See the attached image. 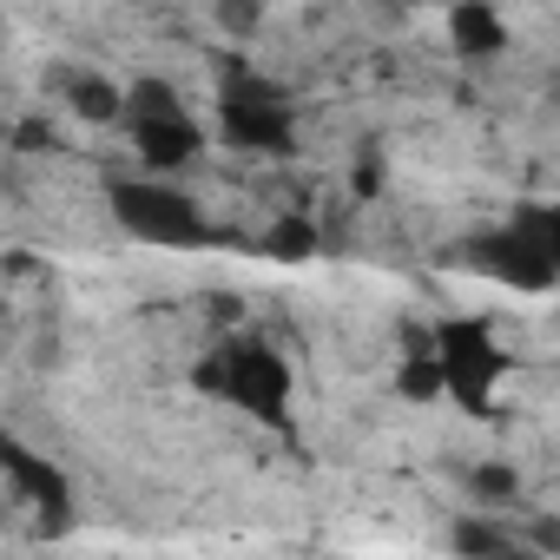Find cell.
<instances>
[{
  "mask_svg": "<svg viewBox=\"0 0 560 560\" xmlns=\"http://www.w3.org/2000/svg\"><path fill=\"white\" fill-rule=\"evenodd\" d=\"M198 389H218L224 402H237L244 416H257L264 429L291 422V363L277 357L270 343H224L218 357L198 363Z\"/></svg>",
  "mask_w": 560,
  "mask_h": 560,
  "instance_id": "1",
  "label": "cell"
},
{
  "mask_svg": "<svg viewBox=\"0 0 560 560\" xmlns=\"http://www.w3.org/2000/svg\"><path fill=\"white\" fill-rule=\"evenodd\" d=\"M475 264L488 277H501V284H514V291H553V277H560V211L521 205L508 218V231L475 237Z\"/></svg>",
  "mask_w": 560,
  "mask_h": 560,
  "instance_id": "2",
  "label": "cell"
},
{
  "mask_svg": "<svg viewBox=\"0 0 560 560\" xmlns=\"http://www.w3.org/2000/svg\"><path fill=\"white\" fill-rule=\"evenodd\" d=\"M218 132L237 145V152H291V100L277 93L270 80L231 67L224 73V100H218Z\"/></svg>",
  "mask_w": 560,
  "mask_h": 560,
  "instance_id": "3",
  "label": "cell"
},
{
  "mask_svg": "<svg viewBox=\"0 0 560 560\" xmlns=\"http://www.w3.org/2000/svg\"><path fill=\"white\" fill-rule=\"evenodd\" d=\"M435 370H442V389L468 409V416H488V396H494V383H501V370H508V357L494 350V337H488V324H475V317H455V324H435Z\"/></svg>",
  "mask_w": 560,
  "mask_h": 560,
  "instance_id": "4",
  "label": "cell"
},
{
  "mask_svg": "<svg viewBox=\"0 0 560 560\" xmlns=\"http://www.w3.org/2000/svg\"><path fill=\"white\" fill-rule=\"evenodd\" d=\"M113 218L139 244H211L205 211L185 191H165V185H113Z\"/></svg>",
  "mask_w": 560,
  "mask_h": 560,
  "instance_id": "5",
  "label": "cell"
},
{
  "mask_svg": "<svg viewBox=\"0 0 560 560\" xmlns=\"http://www.w3.org/2000/svg\"><path fill=\"white\" fill-rule=\"evenodd\" d=\"M0 468H8V475H14V488H21V494H27V501H34V508L47 514V527H54V534L67 527L73 488H67V475H60V468H54L47 455H27L21 442H0Z\"/></svg>",
  "mask_w": 560,
  "mask_h": 560,
  "instance_id": "6",
  "label": "cell"
},
{
  "mask_svg": "<svg viewBox=\"0 0 560 560\" xmlns=\"http://www.w3.org/2000/svg\"><path fill=\"white\" fill-rule=\"evenodd\" d=\"M132 126V145H139V159L145 165H159V172H172V165H191L198 159V126H191V113H165V119H126Z\"/></svg>",
  "mask_w": 560,
  "mask_h": 560,
  "instance_id": "7",
  "label": "cell"
},
{
  "mask_svg": "<svg viewBox=\"0 0 560 560\" xmlns=\"http://www.w3.org/2000/svg\"><path fill=\"white\" fill-rule=\"evenodd\" d=\"M448 34H455V54H501V40H508V27H501V14L494 8H481V0H462V8L448 14Z\"/></svg>",
  "mask_w": 560,
  "mask_h": 560,
  "instance_id": "8",
  "label": "cell"
},
{
  "mask_svg": "<svg viewBox=\"0 0 560 560\" xmlns=\"http://www.w3.org/2000/svg\"><path fill=\"white\" fill-rule=\"evenodd\" d=\"M67 100H73V113H80V119H93V126H113V119H119V106H126V93H119L106 73H80V80L67 86Z\"/></svg>",
  "mask_w": 560,
  "mask_h": 560,
  "instance_id": "9",
  "label": "cell"
},
{
  "mask_svg": "<svg viewBox=\"0 0 560 560\" xmlns=\"http://www.w3.org/2000/svg\"><path fill=\"white\" fill-rule=\"evenodd\" d=\"M165 113H185L178 93H172V80H139L126 93V106H119V119H165Z\"/></svg>",
  "mask_w": 560,
  "mask_h": 560,
  "instance_id": "10",
  "label": "cell"
},
{
  "mask_svg": "<svg viewBox=\"0 0 560 560\" xmlns=\"http://www.w3.org/2000/svg\"><path fill=\"white\" fill-rule=\"evenodd\" d=\"M448 540H455V553H508V560L521 553V540L508 527H488V521H455Z\"/></svg>",
  "mask_w": 560,
  "mask_h": 560,
  "instance_id": "11",
  "label": "cell"
},
{
  "mask_svg": "<svg viewBox=\"0 0 560 560\" xmlns=\"http://www.w3.org/2000/svg\"><path fill=\"white\" fill-rule=\"evenodd\" d=\"M264 250H270V257H284V264H304V257L317 250V231H311L304 218H284V224H270Z\"/></svg>",
  "mask_w": 560,
  "mask_h": 560,
  "instance_id": "12",
  "label": "cell"
},
{
  "mask_svg": "<svg viewBox=\"0 0 560 560\" xmlns=\"http://www.w3.org/2000/svg\"><path fill=\"white\" fill-rule=\"evenodd\" d=\"M402 396H416V402H435V396H442L435 350H409V363H402Z\"/></svg>",
  "mask_w": 560,
  "mask_h": 560,
  "instance_id": "13",
  "label": "cell"
},
{
  "mask_svg": "<svg viewBox=\"0 0 560 560\" xmlns=\"http://www.w3.org/2000/svg\"><path fill=\"white\" fill-rule=\"evenodd\" d=\"M475 494H481V501H514L521 481H514V468H494V462H488V468H475Z\"/></svg>",
  "mask_w": 560,
  "mask_h": 560,
  "instance_id": "14",
  "label": "cell"
},
{
  "mask_svg": "<svg viewBox=\"0 0 560 560\" xmlns=\"http://www.w3.org/2000/svg\"><path fill=\"white\" fill-rule=\"evenodd\" d=\"M218 21H224V34H250L264 21V8L257 0H218Z\"/></svg>",
  "mask_w": 560,
  "mask_h": 560,
  "instance_id": "15",
  "label": "cell"
},
{
  "mask_svg": "<svg viewBox=\"0 0 560 560\" xmlns=\"http://www.w3.org/2000/svg\"><path fill=\"white\" fill-rule=\"evenodd\" d=\"M534 547H547V553H553V547H560V527H553V521H540V527H534Z\"/></svg>",
  "mask_w": 560,
  "mask_h": 560,
  "instance_id": "16",
  "label": "cell"
}]
</instances>
